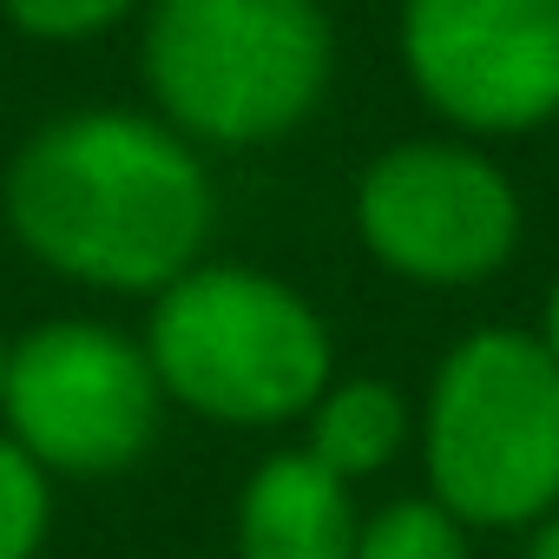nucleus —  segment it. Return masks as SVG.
<instances>
[{
    "mask_svg": "<svg viewBox=\"0 0 559 559\" xmlns=\"http://www.w3.org/2000/svg\"><path fill=\"white\" fill-rule=\"evenodd\" d=\"M552 356H559V290H552V304H546V336H539Z\"/></svg>",
    "mask_w": 559,
    "mask_h": 559,
    "instance_id": "obj_14",
    "label": "nucleus"
},
{
    "mask_svg": "<svg viewBox=\"0 0 559 559\" xmlns=\"http://www.w3.org/2000/svg\"><path fill=\"white\" fill-rule=\"evenodd\" d=\"M402 435H408L402 395H395L389 382H349V389H336V395L317 408V441H310V454H317L330 474L356 480V474L389 467L395 448H402Z\"/></svg>",
    "mask_w": 559,
    "mask_h": 559,
    "instance_id": "obj_9",
    "label": "nucleus"
},
{
    "mask_svg": "<svg viewBox=\"0 0 559 559\" xmlns=\"http://www.w3.org/2000/svg\"><path fill=\"white\" fill-rule=\"evenodd\" d=\"M21 243L112 290H165L211 237V185L185 139L132 112H80L47 126L8 185Z\"/></svg>",
    "mask_w": 559,
    "mask_h": 559,
    "instance_id": "obj_1",
    "label": "nucleus"
},
{
    "mask_svg": "<svg viewBox=\"0 0 559 559\" xmlns=\"http://www.w3.org/2000/svg\"><path fill=\"white\" fill-rule=\"evenodd\" d=\"M158 389L211 421H290L330 382L317 310L257 270H185L152 310Z\"/></svg>",
    "mask_w": 559,
    "mask_h": 559,
    "instance_id": "obj_4",
    "label": "nucleus"
},
{
    "mask_svg": "<svg viewBox=\"0 0 559 559\" xmlns=\"http://www.w3.org/2000/svg\"><path fill=\"white\" fill-rule=\"evenodd\" d=\"M47 533V474L21 441H0V559H34Z\"/></svg>",
    "mask_w": 559,
    "mask_h": 559,
    "instance_id": "obj_11",
    "label": "nucleus"
},
{
    "mask_svg": "<svg viewBox=\"0 0 559 559\" xmlns=\"http://www.w3.org/2000/svg\"><path fill=\"white\" fill-rule=\"evenodd\" d=\"M356 224L382 263L421 284H474L520 237L513 185L461 145H395L356 185Z\"/></svg>",
    "mask_w": 559,
    "mask_h": 559,
    "instance_id": "obj_6",
    "label": "nucleus"
},
{
    "mask_svg": "<svg viewBox=\"0 0 559 559\" xmlns=\"http://www.w3.org/2000/svg\"><path fill=\"white\" fill-rule=\"evenodd\" d=\"M0 389H8V349H0Z\"/></svg>",
    "mask_w": 559,
    "mask_h": 559,
    "instance_id": "obj_15",
    "label": "nucleus"
},
{
    "mask_svg": "<svg viewBox=\"0 0 559 559\" xmlns=\"http://www.w3.org/2000/svg\"><path fill=\"white\" fill-rule=\"evenodd\" d=\"M145 80L185 132L257 145L317 106L330 80V21L317 0H158Z\"/></svg>",
    "mask_w": 559,
    "mask_h": 559,
    "instance_id": "obj_2",
    "label": "nucleus"
},
{
    "mask_svg": "<svg viewBox=\"0 0 559 559\" xmlns=\"http://www.w3.org/2000/svg\"><path fill=\"white\" fill-rule=\"evenodd\" d=\"M14 441L60 474H112L145 454L158 428V369L99 323H47L8 349Z\"/></svg>",
    "mask_w": 559,
    "mask_h": 559,
    "instance_id": "obj_5",
    "label": "nucleus"
},
{
    "mask_svg": "<svg viewBox=\"0 0 559 559\" xmlns=\"http://www.w3.org/2000/svg\"><path fill=\"white\" fill-rule=\"evenodd\" d=\"M356 559H467V539L441 500H395L356 533Z\"/></svg>",
    "mask_w": 559,
    "mask_h": 559,
    "instance_id": "obj_10",
    "label": "nucleus"
},
{
    "mask_svg": "<svg viewBox=\"0 0 559 559\" xmlns=\"http://www.w3.org/2000/svg\"><path fill=\"white\" fill-rule=\"evenodd\" d=\"M428 474L454 520H539L559 500V356L520 330L467 336L435 376Z\"/></svg>",
    "mask_w": 559,
    "mask_h": 559,
    "instance_id": "obj_3",
    "label": "nucleus"
},
{
    "mask_svg": "<svg viewBox=\"0 0 559 559\" xmlns=\"http://www.w3.org/2000/svg\"><path fill=\"white\" fill-rule=\"evenodd\" d=\"M402 53L467 132H520L559 112V0H408Z\"/></svg>",
    "mask_w": 559,
    "mask_h": 559,
    "instance_id": "obj_7",
    "label": "nucleus"
},
{
    "mask_svg": "<svg viewBox=\"0 0 559 559\" xmlns=\"http://www.w3.org/2000/svg\"><path fill=\"white\" fill-rule=\"evenodd\" d=\"M533 559H559V513L539 526V539H533Z\"/></svg>",
    "mask_w": 559,
    "mask_h": 559,
    "instance_id": "obj_13",
    "label": "nucleus"
},
{
    "mask_svg": "<svg viewBox=\"0 0 559 559\" xmlns=\"http://www.w3.org/2000/svg\"><path fill=\"white\" fill-rule=\"evenodd\" d=\"M126 8H132V0H8V14L27 34H40V40H80L93 27L119 21Z\"/></svg>",
    "mask_w": 559,
    "mask_h": 559,
    "instance_id": "obj_12",
    "label": "nucleus"
},
{
    "mask_svg": "<svg viewBox=\"0 0 559 559\" xmlns=\"http://www.w3.org/2000/svg\"><path fill=\"white\" fill-rule=\"evenodd\" d=\"M356 507L349 480L317 454H276L250 474L237 546L243 559H356Z\"/></svg>",
    "mask_w": 559,
    "mask_h": 559,
    "instance_id": "obj_8",
    "label": "nucleus"
}]
</instances>
